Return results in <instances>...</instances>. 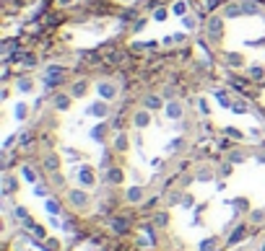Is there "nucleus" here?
Returning <instances> with one entry per match:
<instances>
[{
	"label": "nucleus",
	"mask_w": 265,
	"mask_h": 251,
	"mask_svg": "<svg viewBox=\"0 0 265 251\" xmlns=\"http://www.w3.org/2000/svg\"><path fill=\"white\" fill-rule=\"evenodd\" d=\"M231 111L245 114V111H247V104H245V101H234V104H231Z\"/></svg>",
	"instance_id": "nucleus-38"
},
{
	"label": "nucleus",
	"mask_w": 265,
	"mask_h": 251,
	"mask_svg": "<svg viewBox=\"0 0 265 251\" xmlns=\"http://www.w3.org/2000/svg\"><path fill=\"white\" fill-rule=\"evenodd\" d=\"M195 179H198V181H211V179H213V171H211V169H200L198 173H195Z\"/></svg>",
	"instance_id": "nucleus-30"
},
{
	"label": "nucleus",
	"mask_w": 265,
	"mask_h": 251,
	"mask_svg": "<svg viewBox=\"0 0 265 251\" xmlns=\"http://www.w3.org/2000/svg\"><path fill=\"white\" fill-rule=\"evenodd\" d=\"M218 5V0H206V8H216Z\"/></svg>",
	"instance_id": "nucleus-50"
},
{
	"label": "nucleus",
	"mask_w": 265,
	"mask_h": 251,
	"mask_svg": "<svg viewBox=\"0 0 265 251\" xmlns=\"http://www.w3.org/2000/svg\"><path fill=\"white\" fill-rule=\"evenodd\" d=\"M239 16H245L242 3H231V5H226L224 8V18H239Z\"/></svg>",
	"instance_id": "nucleus-12"
},
{
	"label": "nucleus",
	"mask_w": 265,
	"mask_h": 251,
	"mask_svg": "<svg viewBox=\"0 0 265 251\" xmlns=\"http://www.w3.org/2000/svg\"><path fill=\"white\" fill-rule=\"evenodd\" d=\"M216 98H218V104H221V106H226V109H229V98H226V91H216Z\"/></svg>",
	"instance_id": "nucleus-37"
},
{
	"label": "nucleus",
	"mask_w": 265,
	"mask_h": 251,
	"mask_svg": "<svg viewBox=\"0 0 265 251\" xmlns=\"http://www.w3.org/2000/svg\"><path fill=\"white\" fill-rule=\"evenodd\" d=\"M179 145H182V140H179V138H177V140H172V142H169V145H166V148H169V150H172V153H174V150H177Z\"/></svg>",
	"instance_id": "nucleus-43"
},
{
	"label": "nucleus",
	"mask_w": 265,
	"mask_h": 251,
	"mask_svg": "<svg viewBox=\"0 0 265 251\" xmlns=\"http://www.w3.org/2000/svg\"><path fill=\"white\" fill-rule=\"evenodd\" d=\"M249 223H255V225L265 223V210H252L249 212Z\"/></svg>",
	"instance_id": "nucleus-26"
},
{
	"label": "nucleus",
	"mask_w": 265,
	"mask_h": 251,
	"mask_svg": "<svg viewBox=\"0 0 265 251\" xmlns=\"http://www.w3.org/2000/svg\"><path fill=\"white\" fill-rule=\"evenodd\" d=\"M164 114H166V119H182L185 109H182V104L179 101H169L164 106Z\"/></svg>",
	"instance_id": "nucleus-5"
},
{
	"label": "nucleus",
	"mask_w": 265,
	"mask_h": 251,
	"mask_svg": "<svg viewBox=\"0 0 265 251\" xmlns=\"http://www.w3.org/2000/svg\"><path fill=\"white\" fill-rule=\"evenodd\" d=\"M18 140H21V145H29V142H32V135H21Z\"/></svg>",
	"instance_id": "nucleus-47"
},
{
	"label": "nucleus",
	"mask_w": 265,
	"mask_h": 251,
	"mask_svg": "<svg viewBox=\"0 0 265 251\" xmlns=\"http://www.w3.org/2000/svg\"><path fill=\"white\" fill-rule=\"evenodd\" d=\"M107 181H109V184H120V181H123V169L112 166V169L107 171Z\"/></svg>",
	"instance_id": "nucleus-15"
},
{
	"label": "nucleus",
	"mask_w": 265,
	"mask_h": 251,
	"mask_svg": "<svg viewBox=\"0 0 265 251\" xmlns=\"http://www.w3.org/2000/svg\"><path fill=\"white\" fill-rule=\"evenodd\" d=\"M112 231H115V233H127V220L115 218V220H112Z\"/></svg>",
	"instance_id": "nucleus-21"
},
{
	"label": "nucleus",
	"mask_w": 265,
	"mask_h": 251,
	"mask_svg": "<svg viewBox=\"0 0 265 251\" xmlns=\"http://www.w3.org/2000/svg\"><path fill=\"white\" fill-rule=\"evenodd\" d=\"M245 153H242V150H231V153H229V163L234 166V163H245Z\"/></svg>",
	"instance_id": "nucleus-27"
},
{
	"label": "nucleus",
	"mask_w": 265,
	"mask_h": 251,
	"mask_svg": "<svg viewBox=\"0 0 265 251\" xmlns=\"http://www.w3.org/2000/svg\"><path fill=\"white\" fill-rule=\"evenodd\" d=\"M245 233H247V228H245V225H239L237 231H234V233L229 235V246H234L237 241H242V238H245Z\"/></svg>",
	"instance_id": "nucleus-22"
},
{
	"label": "nucleus",
	"mask_w": 265,
	"mask_h": 251,
	"mask_svg": "<svg viewBox=\"0 0 265 251\" xmlns=\"http://www.w3.org/2000/svg\"><path fill=\"white\" fill-rule=\"evenodd\" d=\"M154 223H156L159 228H164V225H166V212H159V215L154 218Z\"/></svg>",
	"instance_id": "nucleus-39"
},
{
	"label": "nucleus",
	"mask_w": 265,
	"mask_h": 251,
	"mask_svg": "<svg viewBox=\"0 0 265 251\" xmlns=\"http://www.w3.org/2000/svg\"><path fill=\"white\" fill-rule=\"evenodd\" d=\"M44 207H47L50 215H57V212H60V202L57 200H47V202H44Z\"/></svg>",
	"instance_id": "nucleus-31"
},
{
	"label": "nucleus",
	"mask_w": 265,
	"mask_h": 251,
	"mask_svg": "<svg viewBox=\"0 0 265 251\" xmlns=\"http://www.w3.org/2000/svg\"><path fill=\"white\" fill-rule=\"evenodd\" d=\"M60 3H63V5H68V3H71V0H60Z\"/></svg>",
	"instance_id": "nucleus-51"
},
{
	"label": "nucleus",
	"mask_w": 265,
	"mask_h": 251,
	"mask_svg": "<svg viewBox=\"0 0 265 251\" xmlns=\"http://www.w3.org/2000/svg\"><path fill=\"white\" fill-rule=\"evenodd\" d=\"M143 106H146L148 111H159V109H164V98L156 96V94H148L146 98H143Z\"/></svg>",
	"instance_id": "nucleus-8"
},
{
	"label": "nucleus",
	"mask_w": 265,
	"mask_h": 251,
	"mask_svg": "<svg viewBox=\"0 0 265 251\" xmlns=\"http://www.w3.org/2000/svg\"><path fill=\"white\" fill-rule=\"evenodd\" d=\"M182 26H185V31H195L198 29V18L193 13H187V16H182Z\"/></svg>",
	"instance_id": "nucleus-16"
},
{
	"label": "nucleus",
	"mask_w": 265,
	"mask_h": 251,
	"mask_svg": "<svg viewBox=\"0 0 265 251\" xmlns=\"http://www.w3.org/2000/svg\"><path fill=\"white\" fill-rule=\"evenodd\" d=\"M198 251H216V238H206V241H200Z\"/></svg>",
	"instance_id": "nucleus-29"
},
{
	"label": "nucleus",
	"mask_w": 265,
	"mask_h": 251,
	"mask_svg": "<svg viewBox=\"0 0 265 251\" xmlns=\"http://www.w3.org/2000/svg\"><path fill=\"white\" fill-rule=\"evenodd\" d=\"M18 63H24L26 67H34L36 65V57L34 55H18Z\"/></svg>",
	"instance_id": "nucleus-36"
},
{
	"label": "nucleus",
	"mask_w": 265,
	"mask_h": 251,
	"mask_svg": "<svg viewBox=\"0 0 265 251\" xmlns=\"http://www.w3.org/2000/svg\"><path fill=\"white\" fill-rule=\"evenodd\" d=\"M224 135H226V138H234V140H242V138H245V135H242V132L237 130V127H226Z\"/></svg>",
	"instance_id": "nucleus-35"
},
{
	"label": "nucleus",
	"mask_w": 265,
	"mask_h": 251,
	"mask_svg": "<svg viewBox=\"0 0 265 251\" xmlns=\"http://www.w3.org/2000/svg\"><path fill=\"white\" fill-rule=\"evenodd\" d=\"M16 88L21 91V94H32V91H34V86H32V80H29V78H18Z\"/></svg>",
	"instance_id": "nucleus-23"
},
{
	"label": "nucleus",
	"mask_w": 265,
	"mask_h": 251,
	"mask_svg": "<svg viewBox=\"0 0 265 251\" xmlns=\"http://www.w3.org/2000/svg\"><path fill=\"white\" fill-rule=\"evenodd\" d=\"M198 111L203 114V117H208V114H211V106H208V98H198Z\"/></svg>",
	"instance_id": "nucleus-33"
},
{
	"label": "nucleus",
	"mask_w": 265,
	"mask_h": 251,
	"mask_svg": "<svg viewBox=\"0 0 265 251\" xmlns=\"http://www.w3.org/2000/svg\"><path fill=\"white\" fill-rule=\"evenodd\" d=\"M249 78H252V80H263V78H265V67L249 65Z\"/></svg>",
	"instance_id": "nucleus-19"
},
{
	"label": "nucleus",
	"mask_w": 265,
	"mask_h": 251,
	"mask_svg": "<svg viewBox=\"0 0 265 251\" xmlns=\"http://www.w3.org/2000/svg\"><path fill=\"white\" fill-rule=\"evenodd\" d=\"M34 192H36V197H47V187H36Z\"/></svg>",
	"instance_id": "nucleus-45"
},
{
	"label": "nucleus",
	"mask_w": 265,
	"mask_h": 251,
	"mask_svg": "<svg viewBox=\"0 0 265 251\" xmlns=\"http://www.w3.org/2000/svg\"><path fill=\"white\" fill-rule=\"evenodd\" d=\"M86 91H88V83L86 80H75L73 88H71V96L73 98H81V96H86Z\"/></svg>",
	"instance_id": "nucleus-14"
},
{
	"label": "nucleus",
	"mask_w": 265,
	"mask_h": 251,
	"mask_svg": "<svg viewBox=\"0 0 265 251\" xmlns=\"http://www.w3.org/2000/svg\"><path fill=\"white\" fill-rule=\"evenodd\" d=\"M166 16H169V13H166V8H156V11H154V18H156V21H164Z\"/></svg>",
	"instance_id": "nucleus-40"
},
{
	"label": "nucleus",
	"mask_w": 265,
	"mask_h": 251,
	"mask_svg": "<svg viewBox=\"0 0 265 251\" xmlns=\"http://www.w3.org/2000/svg\"><path fill=\"white\" fill-rule=\"evenodd\" d=\"M16 218H18V220H29V212H26V207H16Z\"/></svg>",
	"instance_id": "nucleus-41"
},
{
	"label": "nucleus",
	"mask_w": 265,
	"mask_h": 251,
	"mask_svg": "<svg viewBox=\"0 0 265 251\" xmlns=\"http://www.w3.org/2000/svg\"><path fill=\"white\" fill-rule=\"evenodd\" d=\"M71 101H73L71 94H57L55 96V109L57 111H68V109H71Z\"/></svg>",
	"instance_id": "nucleus-10"
},
{
	"label": "nucleus",
	"mask_w": 265,
	"mask_h": 251,
	"mask_svg": "<svg viewBox=\"0 0 265 251\" xmlns=\"http://www.w3.org/2000/svg\"><path fill=\"white\" fill-rule=\"evenodd\" d=\"M174 94H177V91H174L172 86H169V88H166V91H164V96H166V98H169V101H174Z\"/></svg>",
	"instance_id": "nucleus-44"
},
{
	"label": "nucleus",
	"mask_w": 265,
	"mask_h": 251,
	"mask_svg": "<svg viewBox=\"0 0 265 251\" xmlns=\"http://www.w3.org/2000/svg\"><path fill=\"white\" fill-rule=\"evenodd\" d=\"M242 11H245V16H257V13H260V8H257L255 3H249V0L242 3Z\"/></svg>",
	"instance_id": "nucleus-25"
},
{
	"label": "nucleus",
	"mask_w": 265,
	"mask_h": 251,
	"mask_svg": "<svg viewBox=\"0 0 265 251\" xmlns=\"http://www.w3.org/2000/svg\"><path fill=\"white\" fill-rule=\"evenodd\" d=\"M172 11L177 13V16H187V3L185 0H177V3L172 5Z\"/></svg>",
	"instance_id": "nucleus-28"
},
{
	"label": "nucleus",
	"mask_w": 265,
	"mask_h": 251,
	"mask_svg": "<svg viewBox=\"0 0 265 251\" xmlns=\"http://www.w3.org/2000/svg\"><path fill=\"white\" fill-rule=\"evenodd\" d=\"M104 132H107V125L102 122V125H96L94 130H91V138H94L96 142H102V140H104Z\"/></svg>",
	"instance_id": "nucleus-24"
},
{
	"label": "nucleus",
	"mask_w": 265,
	"mask_h": 251,
	"mask_svg": "<svg viewBox=\"0 0 265 251\" xmlns=\"http://www.w3.org/2000/svg\"><path fill=\"white\" fill-rule=\"evenodd\" d=\"M221 31H224V21L218 16H211L208 18V36H211V39H218Z\"/></svg>",
	"instance_id": "nucleus-6"
},
{
	"label": "nucleus",
	"mask_w": 265,
	"mask_h": 251,
	"mask_svg": "<svg viewBox=\"0 0 265 251\" xmlns=\"http://www.w3.org/2000/svg\"><path fill=\"white\" fill-rule=\"evenodd\" d=\"M44 169L55 173V171L60 169V158H57V156H47V158H44Z\"/></svg>",
	"instance_id": "nucleus-18"
},
{
	"label": "nucleus",
	"mask_w": 265,
	"mask_h": 251,
	"mask_svg": "<svg viewBox=\"0 0 265 251\" xmlns=\"http://www.w3.org/2000/svg\"><path fill=\"white\" fill-rule=\"evenodd\" d=\"M32 231H34L36 235H39V238H44V228H42V225H34V228H32Z\"/></svg>",
	"instance_id": "nucleus-46"
},
{
	"label": "nucleus",
	"mask_w": 265,
	"mask_h": 251,
	"mask_svg": "<svg viewBox=\"0 0 265 251\" xmlns=\"http://www.w3.org/2000/svg\"><path fill=\"white\" fill-rule=\"evenodd\" d=\"M88 114H91V117H99V119H107L109 117V101H96V104H91L88 106Z\"/></svg>",
	"instance_id": "nucleus-4"
},
{
	"label": "nucleus",
	"mask_w": 265,
	"mask_h": 251,
	"mask_svg": "<svg viewBox=\"0 0 265 251\" xmlns=\"http://www.w3.org/2000/svg\"><path fill=\"white\" fill-rule=\"evenodd\" d=\"M96 91H99V96L104 98V101H112V98L117 96V86L115 83H109V80H102L99 86H96Z\"/></svg>",
	"instance_id": "nucleus-3"
},
{
	"label": "nucleus",
	"mask_w": 265,
	"mask_h": 251,
	"mask_svg": "<svg viewBox=\"0 0 265 251\" xmlns=\"http://www.w3.org/2000/svg\"><path fill=\"white\" fill-rule=\"evenodd\" d=\"M143 197H146V189H143V187H130V189L125 192V200L130 202V204L143 202Z\"/></svg>",
	"instance_id": "nucleus-9"
},
{
	"label": "nucleus",
	"mask_w": 265,
	"mask_h": 251,
	"mask_svg": "<svg viewBox=\"0 0 265 251\" xmlns=\"http://www.w3.org/2000/svg\"><path fill=\"white\" fill-rule=\"evenodd\" d=\"M226 63H229L231 67H239V65H242V55H237V52H231V55H226Z\"/></svg>",
	"instance_id": "nucleus-34"
},
{
	"label": "nucleus",
	"mask_w": 265,
	"mask_h": 251,
	"mask_svg": "<svg viewBox=\"0 0 265 251\" xmlns=\"http://www.w3.org/2000/svg\"><path fill=\"white\" fill-rule=\"evenodd\" d=\"M127 145H130L127 135H123V132H120L117 138H115V150H120V153H125V150H127Z\"/></svg>",
	"instance_id": "nucleus-17"
},
{
	"label": "nucleus",
	"mask_w": 265,
	"mask_h": 251,
	"mask_svg": "<svg viewBox=\"0 0 265 251\" xmlns=\"http://www.w3.org/2000/svg\"><path fill=\"white\" fill-rule=\"evenodd\" d=\"M257 251H265V243H263V246H260V249H257Z\"/></svg>",
	"instance_id": "nucleus-52"
},
{
	"label": "nucleus",
	"mask_w": 265,
	"mask_h": 251,
	"mask_svg": "<svg viewBox=\"0 0 265 251\" xmlns=\"http://www.w3.org/2000/svg\"><path fill=\"white\" fill-rule=\"evenodd\" d=\"M182 204H185V207H193V197H190V194H187V197H185V200H182Z\"/></svg>",
	"instance_id": "nucleus-48"
},
{
	"label": "nucleus",
	"mask_w": 265,
	"mask_h": 251,
	"mask_svg": "<svg viewBox=\"0 0 265 251\" xmlns=\"http://www.w3.org/2000/svg\"><path fill=\"white\" fill-rule=\"evenodd\" d=\"M21 176H24L29 184H36V171L32 169V166H24V169H21Z\"/></svg>",
	"instance_id": "nucleus-20"
},
{
	"label": "nucleus",
	"mask_w": 265,
	"mask_h": 251,
	"mask_svg": "<svg viewBox=\"0 0 265 251\" xmlns=\"http://www.w3.org/2000/svg\"><path fill=\"white\" fill-rule=\"evenodd\" d=\"M63 78H65V70L60 65H50L47 70H44V88H57V86H63Z\"/></svg>",
	"instance_id": "nucleus-1"
},
{
	"label": "nucleus",
	"mask_w": 265,
	"mask_h": 251,
	"mask_svg": "<svg viewBox=\"0 0 265 251\" xmlns=\"http://www.w3.org/2000/svg\"><path fill=\"white\" fill-rule=\"evenodd\" d=\"M133 125L138 127V130H146V127L151 125V111H148V109L135 111V114H133Z\"/></svg>",
	"instance_id": "nucleus-7"
},
{
	"label": "nucleus",
	"mask_w": 265,
	"mask_h": 251,
	"mask_svg": "<svg viewBox=\"0 0 265 251\" xmlns=\"http://www.w3.org/2000/svg\"><path fill=\"white\" fill-rule=\"evenodd\" d=\"M78 179H81L83 187H94V181H96V179H94V171L88 169V166H83V169L78 171Z\"/></svg>",
	"instance_id": "nucleus-11"
},
{
	"label": "nucleus",
	"mask_w": 265,
	"mask_h": 251,
	"mask_svg": "<svg viewBox=\"0 0 265 251\" xmlns=\"http://www.w3.org/2000/svg\"><path fill=\"white\" fill-rule=\"evenodd\" d=\"M218 173H221V176H229V173H231V163L226 161V163L221 166V171H218Z\"/></svg>",
	"instance_id": "nucleus-42"
},
{
	"label": "nucleus",
	"mask_w": 265,
	"mask_h": 251,
	"mask_svg": "<svg viewBox=\"0 0 265 251\" xmlns=\"http://www.w3.org/2000/svg\"><path fill=\"white\" fill-rule=\"evenodd\" d=\"M13 192H16V179H13L11 173H5L3 176V197H11Z\"/></svg>",
	"instance_id": "nucleus-13"
},
{
	"label": "nucleus",
	"mask_w": 265,
	"mask_h": 251,
	"mask_svg": "<svg viewBox=\"0 0 265 251\" xmlns=\"http://www.w3.org/2000/svg\"><path fill=\"white\" fill-rule=\"evenodd\" d=\"M218 148H221V150H229L231 145H229V140H221V142H218Z\"/></svg>",
	"instance_id": "nucleus-49"
},
{
	"label": "nucleus",
	"mask_w": 265,
	"mask_h": 251,
	"mask_svg": "<svg viewBox=\"0 0 265 251\" xmlns=\"http://www.w3.org/2000/svg\"><path fill=\"white\" fill-rule=\"evenodd\" d=\"M13 114H16V119H26L29 117V106L26 104H16V111Z\"/></svg>",
	"instance_id": "nucleus-32"
},
{
	"label": "nucleus",
	"mask_w": 265,
	"mask_h": 251,
	"mask_svg": "<svg viewBox=\"0 0 265 251\" xmlns=\"http://www.w3.org/2000/svg\"><path fill=\"white\" fill-rule=\"evenodd\" d=\"M68 200H71V204L75 210H83L88 204V194L83 192V189H71V192H68Z\"/></svg>",
	"instance_id": "nucleus-2"
}]
</instances>
